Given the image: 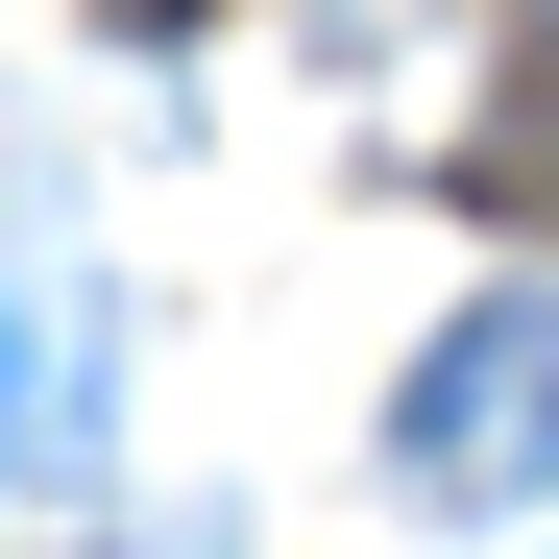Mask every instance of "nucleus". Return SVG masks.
<instances>
[{
    "mask_svg": "<svg viewBox=\"0 0 559 559\" xmlns=\"http://www.w3.org/2000/svg\"><path fill=\"white\" fill-rule=\"evenodd\" d=\"M390 487L414 511H535L559 487V293H462L390 390Z\"/></svg>",
    "mask_w": 559,
    "mask_h": 559,
    "instance_id": "nucleus-1",
    "label": "nucleus"
},
{
    "mask_svg": "<svg viewBox=\"0 0 559 559\" xmlns=\"http://www.w3.org/2000/svg\"><path fill=\"white\" fill-rule=\"evenodd\" d=\"M122 25H195V0H122Z\"/></svg>",
    "mask_w": 559,
    "mask_h": 559,
    "instance_id": "nucleus-3",
    "label": "nucleus"
},
{
    "mask_svg": "<svg viewBox=\"0 0 559 559\" xmlns=\"http://www.w3.org/2000/svg\"><path fill=\"white\" fill-rule=\"evenodd\" d=\"M73 438H98V341H73V317H0V487H49Z\"/></svg>",
    "mask_w": 559,
    "mask_h": 559,
    "instance_id": "nucleus-2",
    "label": "nucleus"
}]
</instances>
